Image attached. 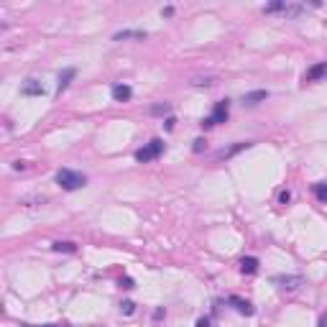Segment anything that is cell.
<instances>
[{"label": "cell", "instance_id": "30bf717a", "mask_svg": "<svg viewBox=\"0 0 327 327\" xmlns=\"http://www.w3.org/2000/svg\"><path fill=\"white\" fill-rule=\"evenodd\" d=\"M258 266H261V263H258V258H256V256H245L243 261H240V271L251 276V274L258 271Z\"/></svg>", "mask_w": 327, "mask_h": 327}, {"label": "cell", "instance_id": "277c9868", "mask_svg": "<svg viewBox=\"0 0 327 327\" xmlns=\"http://www.w3.org/2000/svg\"><path fill=\"white\" fill-rule=\"evenodd\" d=\"M228 115H230V103L228 100H220V103H215V110H212L210 120H212V126H218V123L228 120Z\"/></svg>", "mask_w": 327, "mask_h": 327}, {"label": "cell", "instance_id": "cb8c5ba5", "mask_svg": "<svg viewBox=\"0 0 327 327\" xmlns=\"http://www.w3.org/2000/svg\"><path fill=\"white\" fill-rule=\"evenodd\" d=\"M169 110V105H159V108H153V112H166Z\"/></svg>", "mask_w": 327, "mask_h": 327}, {"label": "cell", "instance_id": "44dd1931", "mask_svg": "<svg viewBox=\"0 0 327 327\" xmlns=\"http://www.w3.org/2000/svg\"><path fill=\"white\" fill-rule=\"evenodd\" d=\"M174 123H176L174 118H166V120H164V128H166V131H172V128H174Z\"/></svg>", "mask_w": 327, "mask_h": 327}, {"label": "cell", "instance_id": "484cf974", "mask_svg": "<svg viewBox=\"0 0 327 327\" xmlns=\"http://www.w3.org/2000/svg\"><path fill=\"white\" fill-rule=\"evenodd\" d=\"M41 327H64V325H41Z\"/></svg>", "mask_w": 327, "mask_h": 327}, {"label": "cell", "instance_id": "5b68a950", "mask_svg": "<svg viewBox=\"0 0 327 327\" xmlns=\"http://www.w3.org/2000/svg\"><path fill=\"white\" fill-rule=\"evenodd\" d=\"M228 302H230V304H233V307L238 309L240 314H245V317L256 314V307H253V304H251V302H245V299H240V297H230Z\"/></svg>", "mask_w": 327, "mask_h": 327}, {"label": "cell", "instance_id": "7402d4cb", "mask_svg": "<svg viewBox=\"0 0 327 327\" xmlns=\"http://www.w3.org/2000/svg\"><path fill=\"white\" fill-rule=\"evenodd\" d=\"M197 327H210V317H202V320H197Z\"/></svg>", "mask_w": 327, "mask_h": 327}, {"label": "cell", "instance_id": "d6986e66", "mask_svg": "<svg viewBox=\"0 0 327 327\" xmlns=\"http://www.w3.org/2000/svg\"><path fill=\"white\" fill-rule=\"evenodd\" d=\"M120 286H123V289H133L136 284H133V279H128V276H126V279H120Z\"/></svg>", "mask_w": 327, "mask_h": 327}, {"label": "cell", "instance_id": "d4e9b609", "mask_svg": "<svg viewBox=\"0 0 327 327\" xmlns=\"http://www.w3.org/2000/svg\"><path fill=\"white\" fill-rule=\"evenodd\" d=\"M320 327H327V314H325V317L320 320Z\"/></svg>", "mask_w": 327, "mask_h": 327}, {"label": "cell", "instance_id": "9a60e30c", "mask_svg": "<svg viewBox=\"0 0 327 327\" xmlns=\"http://www.w3.org/2000/svg\"><path fill=\"white\" fill-rule=\"evenodd\" d=\"M314 195L320 202H327V184H314Z\"/></svg>", "mask_w": 327, "mask_h": 327}, {"label": "cell", "instance_id": "7a4b0ae2", "mask_svg": "<svg viewBox=\"0 0 327 327\" xmlns=\"http://www.w3.org/2000/svg\"><path fill=\"white\" fill-rule=\"evenodd\" d=\"M161 153H164V141H161V138H153V141L146 143L143 149L136 151V161L149 164V161H153V159H159Z\"/></svg>", "mask_w": 327, "mask_h": 327}, {"label": "cell", "instance_id": "6da1fadb", "mask_svg": "<svg viewBox=\"0 0 327 327\" xmlns=\"http://www.w3.org/2000/svg\"><path fill=\"white\" fill-rule=\"evenodd\" d=\"M56 184L66 192H74V189L87 184V176L80 174V172H72V169H59V172H56Z\"/></svg>", "mask_w": 327, "mask_h": 327}, {"label": "cell", "instance_id": "52a82bcc", "mask_svg": "<svg viewBox=\"0 0 327 327\" xmlns=\"http://www.w3.org/2000/svg\"><path fill=\"white\" fill-rule=\"evenodd\" d=\"M325 74H327V62H320L304 74V82H314V80H320V77H325Z\"/></svg>", "mask_w": 327, "mask_h": 327}, {"label": "cell", "instance_id": "3957f363", "mask_svg": "<svg viewBox=\"0 0 327 327\" xmlns=\"http://www.w3.org/2000/svg\"><path fill=\"white\" fill-rule=\"evenodd\" d=\"M274 284L281 291H297L304 286V279L302 276H274Z\"/></svg>", "mask_w": 327, "mask_h": 327}, {"label": "cell", "instance_id": "ac0fdd59", "mask_svg": "<svg viewBox=\"0 0 327 327\" xmlns=\"http://www.w3.org/2000/svg\"><path fill=\"white\" fill-rule=\"evenodd\" d=\"M205 146H207V141H205V138H197L192 149H195V153H202V151H205Z\"/></svg>", "mask_w": 327, "mask_h": 327}, {"label": "cell", "instance_id": "8fae6325", "mask_svg": "<svg viewBox=\"0 0 327 327\" xmlns=\"http://www.w3.org/2000/svg\"><path fill=\"white\" fill-rule=\"evenodd\" d=\"M251 146H253V143H248V141H245V143H235V146H230V149H222V151L218 153V159H230V156L240 153L243 149H251Z\"/></svg>", "mask_w": 327, "mask_h": 327}, {"label": "cell", "instance_id": "e0dca14e", "mask_svg": "<svg viewBox=\"0 0 327 327\" xmlns=\"http://www.w3.org/2000/svg\"><path fill=\"white\" fill-rule=\"evenodd\" d=\"M274 10H286V3H271V5H266V13H274Z\"/></svg>", "mask_w": 327, "mask_h": 327}, {"label": "cell", "instance_id": "5bb4252c", "mask_svg": "<svg viewBox=\"0 0 327 327\" xmlns=\"http://www.w3.org/2000/svg\"><path fill=\"white\" fill-rule=\"evenodd\" d=\"M123 39H146V31H120L115 33V41H123Z\"/></svg>", "mask_w": 327, "mask_h": 327}, {"label": "cell", "instance_id": "7c38bea8", "mask_svg": "<svg viewBox=\"0 0 327 327\" xmlns=\"http://www.w3.org/2000/svg\"><path fill=\"white\" fill-rule=\"evenodd\" d=\"M23 95H44V85L41 82H36V80H28L26 85H23V89H21Z\"/></svg>", "mask_w": 327, "mask_h": 327}, {"label": "cell", "instance_id": "ba28073f", "mask_svg": "<svg viewBox=\"0 0 327 327\" xmlns=\"http://www.w3.org/2000/svg\"><path fill=\"white\" fill-rule=\"evenodd\" d=\"M266 97H268L266 89H253V92H245L243 95V103L245 105H258V103H263Z\"/></svg>", "mask_w": 327, "mask_h": 327}, {"label": "cell", "instance_id": "9c48e42d", "mask_svg": "<svg viewBox=\"0 0 327 327\" xmlns=\"http://www.w3.org/2000/svg\"><path fill=\"white\" fill-rule=\"evenodd\" d=\"M74 74H77V69H72V66H69V69H64L59 74V82H56V92H64V89L69 87V82L74 80Z\"/></svg>", "mask_w": 327, "mask_h": 327}, {"label": "cell", "instance_id": "8992f818", "mask_svg": "<svg viewBox=\"0 0 327 327\" xmlns=\"http://www.w3.org/2000/svg\"><path fill=\"white\" fill-rule=\"evenodd\" d=\"M131 95H133V89H131L128 85H123V82L112 85V97H115L118 103H128V100H131Z\"/></svg>", "mask_w": 327, "mask_h": 327}, {"label": "cell", "instance_id": "2e32d148", "mask_svg": "<svg viewBox=\"0 0 327 327\" xmlns=\"http://www.w3.org/2000/svg\"><path fill=\"white\" fill-rule=\"evenodd\" d=\"M120 312L123 314H133V312H136V304H133V302H123L120 304Z\"/></svg>", "mask_w": 327, "mask_h": 327}, {"label": "cell", "instance_id": "603a6c76", "mask_svg": "<svg viewBox=\"0 0 327 327\" xmlns=\"http://www.w3.org/2000/svg\"><path fill=\"white\" fill-rule=\"evenodd\" d=\"M13 169H16V172H23L26 164H23V161H16V164H13Z\"/></svg>", "mask_w": 327, "mask_h": 327}, {"label": "cell", "instance_id": "ffe728a7", "mask_svg": "<svg viewBox=\"0 0 327 327\" xmlns=\"http://www.w3.org/2000/svg\"><path fill=\"white\" fill-rule=\"evenodd\" d=\"M289 199H291V195H289V192H281V195H279V202H281V205H286Z\"/></svg>", "mask_w": 327, "mask_h": 327}, {"label": "cell", "instance_id": "4fadbf2b", "mask_svg": "<svg viewBox=\"0 0 327 327\" xmlns=\"http://www.w3.org/2000/svg\"><path fill=\"white\" fill-rule=\"evenodd\" d=\"M51 248H54L56 253H74V251H77V245H74V243H69V240H56Z\"/></svg>", "mask_w": 327, "mask_h": 327}]
</instances>
